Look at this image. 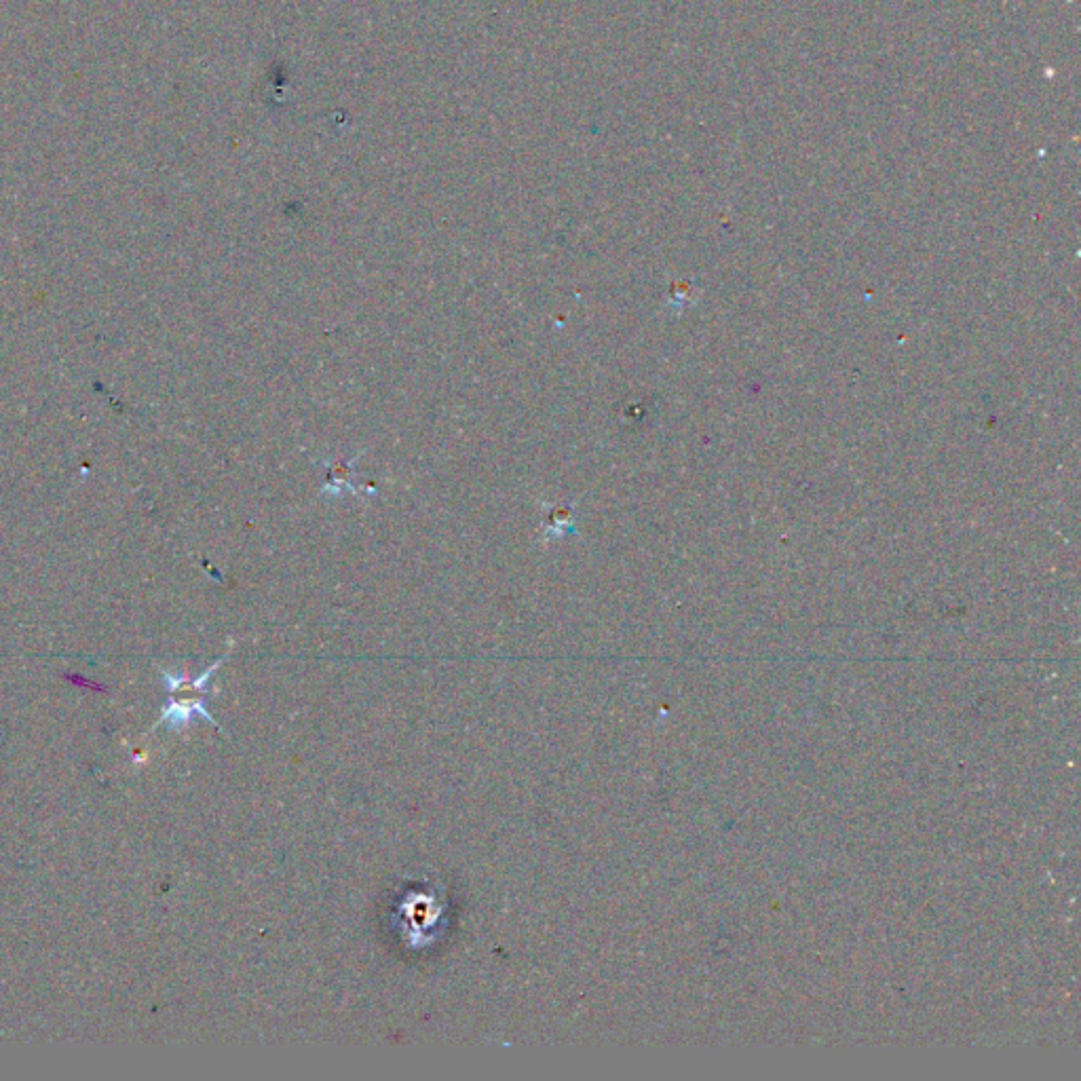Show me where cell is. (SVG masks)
Masks as SVG:
<instances>
[{
    "instance_id": "cell-3",
    "label": "cell",
    "mask_w": 1081,
    "mask_h": 1081,
    "mask_svg": "<svg viewBox=\"0 0 1081 1081\" xmlns=\"http://www.w3.org/2000/svg\"><path fill=\"white\" fill-rule=\"evenodd\" d=\"M543 507H545V516H543L541 533L545 541L552 543L568 533H575V503L571 505L543 503Z\"/></svg>"
},
{
    "instance_id": "cell-2",
    "label": "cell",
    "mask_w": 1081,
    "mask_h": 1081,
    "mask_svg": "<svg viewBox=\"0 0 1081 1081\" xmlns=\"http://www.w3.org/2000/svg\"><path fill=\"white\" fill-rule=\"evenodd\" d=\"M364 452H366V450H362L359 454H355V457H353L351 461H343V459H332V461H330V459H326V461H324V467H326V482H324V486H321L319 495L340 497L345 490H349V492H353V495H355L359 501H364L362 497H366L368 492L362 490V488H357L355 482H353V476H355V463L364 457Z\"/></svg>"
},
{
    "instance_id": "cell-1",
    "label": "cell",
    "mask_w": 1081,
    "mask_h": 1081,
    "mask_svg": "<svg viewBox=\"0 0 1081 1081\" xmlns=\"http://www.w3.org/2000/svg\"><path fill=\"white\" fill-rule=\"evenodd\" d=\"M233 647V644H231ZM231 647L229 651H226L214 666L207 668L201 676L197 678H186V676H176V674H169V672H163V682L167 685V689L172 693H184V697L180 699H172L169 704L163 708V718L161 723H167L172 725V729H182L186 727L188 723H191L193 716H201L205 718L207 723H212L216 729H220L218 720L207 712V695H205V685L207 680L212 678V674L222 666L224 659H229L231 655Z\"/></svg>"
}]
</instances>
